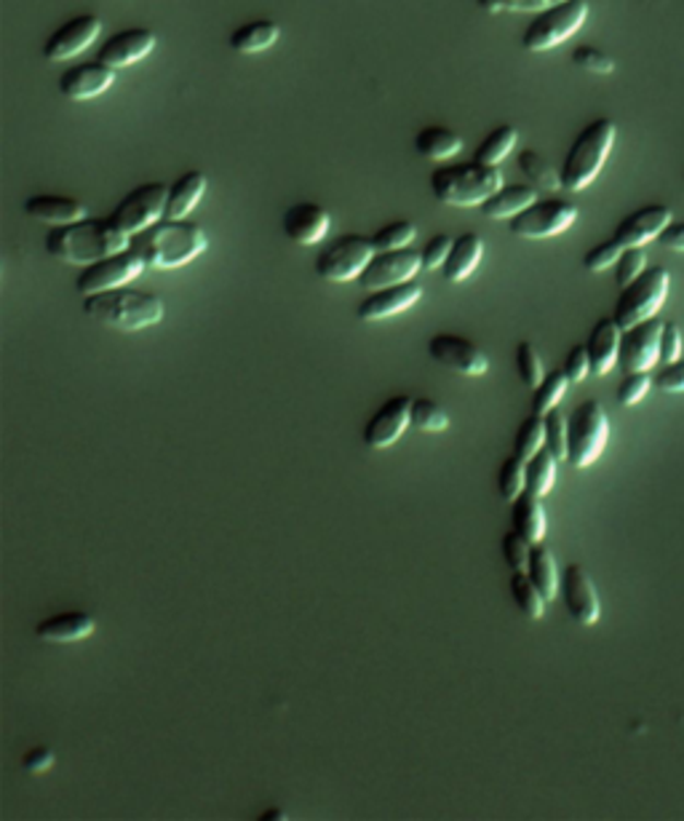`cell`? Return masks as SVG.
<instances>
[{
    "mask_svg": "<svg viewBox=\"0 0 684 821\" xmlns=\"http://www.w3.org/2000/svg\"><path fill=\"white\" fill-rule=\"evenodd\" d=\"M131 247V236L110 218H83L68 225H54L46 233V251L70 266H92Z\"/></svg>",
    "mask_w": 684,
    "mask_h": 821,
    "instance_id": "6da1fadb",
    "label": "cell"
},
{
    "mask_svg": "<svg viewBox=\"0 0 684 821\" xmlns=\"http://www.w3.org/2000/svg\"><path fill=\"white\" fill-rule=\"evenodd\" d=\"M209 247L203 227L193 220H158L142 233L131 236V249L148 262L150 268L172 271L193 262Z\"/></svg>",
    "mask_w": 684,
    "mask_h": 821,
    "instance_id": "7a4b0ae2",
    "label": "cell"
},
{
    "mask_svg": "<svg viewBox=\"0 0 684 821\" xmlns=\"http://www.w3.org/2000/svg\"><path fill=\"white\" fill-rule=\"evenodd\" d=\"M83 314L89 319L105 324V327L121 329V332H140V329L155 327V324L164 319L166 308L164 300L158 295L118 286V290L83 297Z\"/></svg>",
    "mask_w": 684,
    "mask_h": 821,
    "instance_id": "3957f363",
    "label": "cell"
},
{
    "mask_svg": "<svg viewBox=\"0 0 684 821\" xmlns=\"http://www.w3.org/2000/svg\"><path fill=\"white\" fill-rule=\"evenodd\" d=\"M428 188L434 199L447 207H482L490 196L503 188V172L497 166L463 161V164H444L431 172Z\"/></svg>",
    "mask_w": 684,
    "mask_h": 821,
    "instance_id": "277c9868",
    "label": "cell"
},
{
    "mask_svg": "<svg viewBox=\"0 0 684 821\" xmlns=\"http://www.w3.org/2000/svg\"><path fill=\"white\" fill-rule=\"evenodd\" d=\"M617 126L612 118H593L591 124L575 137L559 166L562 190L567 193H580L593 179L599 177L602 166L608 164L612 145H615Z\"/></svg>",
    "mask_w": 684,
    "mask_h": 821,
    "instance_id": "5b68a950",
    "label": "cell"
},
{
    "mask_svg": "<svg viewBox=\"0 0 684 821\" xmlns=\"http://www.w3.org/2000/svg\"><path fill=\"white\" fill-rule=\"evenodd\" d=\"M669 271L663 266H652L639 279L632 281V284L623 286L615 310H612V319L617 321V327L628 329L634 324L652 319L663 308L665 295H669Z\"/></svg>",
    "mask_w": 684,
    "mask_h": 821,
    "instance_id": "8992f818",
    "label": "cell"
},
{
    "mask_svg": "<svg viewBox=\"0 0 684 821\" xmlns=\"http://www.w3.org/2000/svg\"><path fill=\"white\" fill-rule=\"evenodd\" d=\"M569 455L567 460L575 469H588L597 464L610 439V423L602 404L597 399H586L569 412Z\"/></svg>",
    "mask_w": 684,
    "mask_h": 821,
    "instance_id": "52a82bcc",
    "label": "cell"
},
{
    "mask_svg": "<svg viewBox=\"0 0 684 821\" xmlns=\"http://www.w3.org/2000/svg\"><path fill=\"white\" fill-rule=\"evenodd\" d=\"M588 20L586 0H564V3L551 5L540 11L521 35V46L527 51H549L562 46L564 40L573 38Z\"/></svg>",
    "mask_w": 684,
    "mask_h": 821,
    "instance_id": "ba28073f",
    "label": "cell"
},
{
    "mask_svg": "<svg viewBox=\"0 0 684 821\" xmlns=\"http://www.w3.org/2000/svg\"><path fill=\"white\" fill-rule=\"evenodd\" d=\"M375 257V247H372V238L358 236V233H345V236L334 238L332 244L321 249V255L316 257L314 268L323 281H332V284H345V281H358V275L364 273V268L369 266V260Z\"/></svg>",
    "mask_w": 684,
    "mask_h": 821,
    "instance_id": "9c48e42d",
    "label": "cell"
},
{
    "mask_svg": "<svg viewBox=\"0 0 684 821\" xmlns=\"http://www.w3.org/2000/svg\"><path fill=\"white\" fill-rule=\"evenodd\" d=\"M166 201H169V185L145 183L121 199V203L113 209L110 220L121 227L126 236H137L145 227L164 220Z\"/></svg>",
    "mask_w": 684,
    "mask_h": 821,
    "instance_id": "30bf717a",
    "label": "cell"
},
{
    "mask_svg": "<svg viewBox=\"0 0 684 821\" xmlns=\"http://www.w3.org/2000/svg\"><path fill=\"white\" fill-rule=\"evenodd\" d=\"M145 268L148 262L129 247L118 251V255L105 257V260L92 262V266H83L81 275L75 279V290L78 295L83 297L99 295V292L107 290H118V286H126L129 281H134Z\"/></svg>",
    "mask_w": 684,
    "mask_h": 821,
    "instance_id": "8fae6325",
    "label": "cell"
},
{
    "mask_svg": "<svg viewBox=\"0 0 684 821\" xmlns=\"http://www.w3.org/2000/svg\"><path fill=\"white\" fill-rule=\"evenodd\" d=\"M578 220V207L567 199H538L524 212L508 220L511 233L519 238H554Z\"/></svg>",
    "mask_w": 684,
    "mask_h": 821,
    "instance_id": "7c38bea8",
    "label": "cell"
},
{
    "mask_svg": "<svg viewBox=\"0 0 684 821\" xmlns=\"http://www.w3.org/2000/svg\"><path fill=\"white\" fill-rule=\"evenodd\" d=\"M428 353L436 364H441V367L452 370V373L458 375L482 377L490 373L487 353L479 349L473 340L463 338V335H434V338L428 340Z\"/></svg>",
    "mask_w": 684,
    "mask_h": 821,
    "instance_id": "4fadbf2b",
    "label": "cell"
},
{
    "mask_svg": "<svg viewBox=\"0 0 684 821\" xmlns=\"http://www.w3.org/2000/svg\"><path fill=\"white\" fill-rule=\"evenodd\" d=\"M423 268V255L415 249H391V251H375L369 266L358 275V284L367 292L386 290V286L404 284L412 281Z\"/></svg>",
    "mask_w": 684,
    "mask_h": 821,
    "instance_id": "5bb4252c",
    "label": "cell"
},
{
    "mask_svg": "<svg viewBox=\"0 0 684 821\" xmlns=\"http://www.w3.org/2000/svg\"><path fill=\"white\" fill-rule=\"evenodd\" d=\"M665 321L652 319L634 324L623 329L621 340V367L626 373H650L660 362V338H663Z\"/></svg>",
    "mask_w": 684,
    "mask_h": 821,
    "instance_id": "9a60e30c",
    "label": "cell"
},
{
    "mask_svg": "<svg viewBox=\"0 0 684 821\" xmlns=\"http://www.w3.org/2000/svg\"><path fill=\"white\" fill-rule=\"evenodd\" d=\"M412 397H391L382 401L364 425V445L369 449H388L404 436V431L412 425Z\"/></svg>",
    "mask_w": 684,
    "mask_h": 821,
    "instance_id": "2e32d148",
    "label": "cell"
},
{
    "mask_svg": "<svg viewBox=\"0 0 684 821\" xmlns=\"http://www.w3.org/2000/svg\"><path fill=\"white\" fill-rule=\"evenodd\" d=\"M559 595L564 599V608L575 621L583 626H593L602 615V602H599L597 586H593L591 575L583 565H567L562 573V589Z\"/></svg>",
    "mask_w": 684,
    "mask_h": 821,
    "instance_id": "e0dca14e",
    "label": "cell"
},
{
    "mask_svg": "<svg viewBox=\"0 0 684 821\" xmlns=\"http://www.w3.org/2000/svg\"><path fill=\"white\" fill-rule=\"evenodd\" d=\"M102 22L94 14H81L73 16L70 22H64L62 27L54 30L51 38L44 44V57L49 62H68V59L78 57L81 51H86L94 40L99 38Z\"/></svg>",
    "mask_w": 684,
    "mask_h": 821,
    "instance_id": "ac0fdd59",
    "label": "cell"
},
{
    "mask_svg": "<svg viewBox=\"0 0 684 821\" xmlns=\"http://www.w3.org/2000/svg\"><path fill=\"white\" fill-rule=\"evenodd\" d=\"M155 40L158 38H155L153 30L148 27L121 30V33L110 35V38L99 46L97 59L113 70L131 68V64L142 62V59L155 49Z\"/></svg>",
    "mask_w": 684,
    "mask_h": 821,
    "instance_id": "d6986e66",
    "label": "cell"
},
{
    "mask_svg": "<svg viewBox=\"0 0 684 821\" xmlns=\"http://www.w3.org/2000/svg\"><path fill=\"white\" fill-rule=\"evenodd\" d=\"M329 225H332L329 212L321 203L314 201L294 203V207L286 209L284 220H281L284 236L290 238L292 244H299V247H314V244L323 242L329 233Z\"/></svg>",
    "mask_w": 684,
    "mask_h": 821,
    "instance_id": "ffe728a7",
    "label": "cell"
},
{
    "mask_svg": "<svg viewBox=\"0 0 684 821\" xmlns=\"http://www.w3.org/2000/svg\"><path fill=\"white\" fill-rule=\"evenodd\" d=\"M671 218H674V212L665 203H650V207H641L628 218H623L612 238H617L623 247H645L647 242H652L665 231Z\"/></svg>",
    "mask_w": 684,
    "mask_h": 821,
    "instance_id": "44dd1931",
    "label": "cell"
},
{
    "mask_svg": "<svg viewBox=\"0 0 684 821\" xmlns=\"http://www.w3.org/2000/svg\"><path fill=\"white\" fill-rule=\"evenodd\" d=\"M113 83H116V70L94 59V62H83L64 70L62 78H59V94L73 102L94 99L105 94Z\"/></svg>",
    "mask_w": 684,
    "mask_h": 821,
    "instance_id": "7402d4cb",
    "label": "cell"
},
{
    "mask_svg": "<svg viewBox=\"0 0 684 821\" xmlns=\"http://www.w3.org/2000/svg\"><path fill=\"white\" fill-rule=\"evenodd\" d=\"M423 297V286L417 281H404V284L386 286V290L369 292L367 297L358 303L356 316L364 321H382L388 316L401 314V310L412 308L417 300Z\"/></svg>",
    "mask_w": 684,
    "mask_h": 821,
    "instance_id": "603a6c76",
    "label": "cell"
},
{
    "mask_svg": "<svg viewBox=\"0 0 684 821\" xmlns=\"http://www.w3.org/2000/svg\"><path fill=\"white\" fill-rule=\"evenodd\" d=\"M621 340L623 329L612 316H604L593 324L591 335H588V356H591V373L608 375L617 362H621Z\"/></svg>",
    "mask_w": 684,
    "mask_h": 821,
    "instance_id": "cb8c5ba5",
    "label": "cell"
},
{
    "mask_svg": "<svg viewBox=\"0 0 684 821\" xmlns=\"http://www.w3.org/2000/svg\"><path fill=\"white\" fill-rule=\"evenodd\" d=\"M22 209H25L27 218L38 220V223H46L51 227L75 223V220H83L89 214L86 203L70 199V196H54V193L30 196V199L22 203Z\"/></svg>",
    "mask_w": 684,
    "mask_h": 821,
    "instance_id": "d4e9b609",
    "label": "cell"
},
{
    "mask_svg": "<svg viewBox=\"0 0 684 821\" xmlns=\"http://www.w3.org/2000/svg\"><path fill=\"white\" fill-rule=\"evenodd\" d=\"M94 629H97L94 615L81 613V610H68V613H57L40 621L38 626H35V634H38L40 640H46V643L64 645L92 637Z\"/></svg>",
    "mask_w": 684,
    "mask_h": 821,
    "instance_id": "484cf974",
    "label": "cell"
},
{
    "mask_svg": "<svg viewBox=\"0 0 684 821\" xmlns=\"http://www.w3.org/2000/svg\"><path fill=\"white\" fill-rule=\"evenodd\" d=\"M538 201V188L535 185H503L495 196H490L487 201L482 203V214L490 220H514L516 214L524 212L527 207Z\"/></svg>",
    "mask_w": 684,
    "mask_h": 821,
    "instance_id": "4316f807",
    "label": "cell"
},
{
    "mask_svg": "<svg viewBox=\"0 0 684 821\" xmlns=\"http://www.w3.org/2000/svg\"><path fill=\"white\" fill-rule=\"evenodd\" d=\"M482 257H484L482 238H479L476 233H460V236L455 238L452 251H449L447 262H444V268H441L444 279L452 281V284H460V281H465L468 275L476 271Z\"/></svg>",
    "mask_w": 684,
    "mask_h": 821,
    "instance_id": "83f0119b",
    "label": "cell"
},
{
    "mask_svg": "<svg viewBox=\"0 0 684 821\" xmlns=\"http://www.w3.org/2000/svg\"><path fill=\"white\" fill-rule=\"evenodd\" d=\"M207 175L203 172H185L177 177L169 188V201H166V220H185L198 207V201L207 193Z\"/></svg>",
    "mask_w": 684,
    "mask_h": 821,
    "instance_id": "f1b7e54d",
    "label": "cell"
},
{
    "mask_svg": "<svg viewBox=\"0 0 684 821\" xmlns=\"http://www.w3.org/2000/svg\"><path fill=\"white\" fill-rule=\"evenodd\" d=\"M545 527H549V519H545L543 503L530 490H524L511 503V530L524 536L530 543H543Z\"/></svg>",
    "mask_w": 684,
    "mask_h": 821,
    "instance_id": "f546056e",
    "label": "cell"
},
{
    "mask_svg": "<svg viewBox=\"0 0 684 821\" xmlns=\"http://www.w3.org/2000/svg\"><path fill=\"white\" fill-rule=\"evenodd\" d=\"M415 150L428 161H449L463 150V137L444 126H425L417 131Z\"/></svg>",
    "mask_w": 684,
    "mask_h": 821,
    "instance_id": "4dcf8cb0",
    "label": "cell"
},
{
    "mask_svg": "<svg viewBox=\"0 0 684 821\" xmlns=\"http://www.w3.org/2000/svg\"><path fill=\"white\" fill-rule=\"evenodd\" d=\"M281 27L270 20H255L236 27L231 35V49L238 54H260L279 44Z\"/></svg>",
    "mask_w": 684,
    "mask_h": 821,
    "instance_id": "1f68e13d",
    "label": "cell"
},
{
    "mask_svg": "<svg viewBox=\"0 0 684 821\" xmlns=\"http://www.w3.org/2000/svg\"><path fill=\"white\" fill-rule=\"evenodd\" d=\"M527 573H530V578L535 580V586L543 591V597L549 599V602L551 599H556V595H559V589H562V573H559V567H556L554 551H551L549 547H543V543H535V547H532Z\"/></svg>",
    "mask_w": 684,
    "mask_h": 821,
    "instance_id": "d6a6232c",
    "label": "cell"
},
{
    "mask_svg": "<svg viewBox=\"0 0 684 821\" xmlns=\"http://www.w3.org/2000/svg\"><path fill=\"white\" fill-rule=\"evenodd\" d=\"M516 164H519V169L524 172V177L530 179V185H535V188L543 190V193H556V190H562L559 172H556L554 166H551V161L545 159V155H540L535 148L521 150Z\"/></svg>",
    "mask_w": 684,
    "mask_h": 821,
    "instance_id": "836d02e7",
    "label": "cell"
},
{
    "mask_svg": "<svg viewBox=\"0 0 684 821\" xmlns=\"http://www.w3.org/2000/svg\"><path fill=\"white\" fill-rule=\"evenodd\" d=\"M508 589H511V597L516 602V608L527 615L530 621H540L545 615V602L549 599L543 597V591L538 589L535 580L530 578L527 571H511V580H508Z\"/></svg>",
    "mask_w": 684,
    "mask_h": 821,
    "instance_id": "e575fe53",
    "label": "cell"
},
{
    "mask_svg": "<svg viewBox=\"0 0 684 821\" xmlns=\"http://www.w3.org/2000/svg\"><path fill=\"white\" fill-rule=\"evenodd\" d=\"M516 142H519V131H516L514 126H508V124L497 126L492 134L484 137L482 145L476 148V155H473V161H479V164L497 166L500 161H506L508 155H511Z\"/></svg>",
    "mask_w": 684,
    "mask_h": 821,
    "instance_id": "d590c367",
    "label": "cell"
},
{
    "mask_svg": "<svg viewBox=\"0 0 684 821\" xmlns=\"http://www.w3.org/2000/svg\"><path fill=\"white\" fill-rule=\"evenodd\" d=\"M556 464H559V460H556L554 455H551V449L545 447L527 460V490H530L532 495L543 499V495L551 493V488H554L556 482Z\"/></svg>",
    "mask_w": 684,
    "mask_h": 821,
    "instance_id": "8d00e7d4",
    "label": "cell"
},
{
    "mask_svg": "<svg viewBox=\"0 0 684 821\" xmlns=\"http://www.w3.org/2000/svg\"><path fill=\"white\" fill-rule=\"evenodd\" d=\"M567 373H564V370H551V373L543 377V383L535 388V394H532V412H535V415H549L551 410H556L562 397L567 394Z\"/></svg>",
    "mask_w": 684,
    "mask_h": 821,
    "instance_id": "74e56055",
    "label": "cell"
},
{
    "mask_svg": "<svg viewBox=\"0 0 684 821\" xmlns=\"http://www.w3.org/2000/svg\"><path fill=\"white\" fill-rule=\"evenodd\" d=\"M545 447V418L532 412L530 418H524L514 436V455H519L521 460H530L532 455L540 453Z\"/></svg>",
    "mask_w": 684,
    "mask_h": 821,
    "instance_id": "f35d334b",
    "label": "cell"
},
{
    "mask_svg": "<svg viewBox=\"0 0 684 821\" xmlns=\"http://www.w3.org/2000/svg\"><path fill=\"white\" fill-rule=\"evenodd\" d=\"M527 490V460H521L519 455L503 460L500 471H497V493L503 501L514 503L521 493Z\"/></svg>",
    "mask_w": 684,
    "mask_h": 821,
    "instance_id": "ab89813d",
    "label": "cell"
},
{
    "mask_svg": "<svg viewBox=\"0 0 684 821\" xmlns=\"http://www.w3.org/2000/svg\"><path fill=\"white\" fill-rule=\"evenodd\" d=\"M417 236V227L410 220H396V223L382 225L380 231L372 233V247L375 251H391V249H406Z\"/></svg>",
    "mask_w": 684,
    "mask_h": 821,
    "instance_id": "60d3db41",
    "label": "cell"
},
{
    "mask_svg": "<svg viewBox=\"0 0 684 821\" xmlns=\"http://www.w3.org/2000/svg\"><path fill=\"white\" fill-rule=\"evenodd\" d=\"M412 429L417 431H431V434H439V431L449 429V415L447 410L434 399H415L412 401Z\"/></svg>",
    "mask_w": 684,
    "mask_h": 821,
    "instance_id": "b9f144b4",
    "label": "cell"
},
{
    "mask_svg": "<svg viewBox=\"0 0 684 821\" xmlns=\"http://www.w3.org/2000/svg\"><path fill=\"white\" fill-rule=\"evenodd\" d=\"M514 362H516V373H519L521 383H524L527 388H535L543 383V362H540V353L535 351V345L530 343V340H521L519 345H516V353H514Z\"/></svg>",
    "mask_w": 684,
    "mask_h": 821,
    "instance_id": "7bdbcfd3",
    "label": "cell"
},
{
    "mask_svg": "<svg viewBox=\"0 0 684 821\" xmlns=\"http://www.w3.org/2000/svg\"><path fill=\"white\" fill-rule=\"evenodd\" d=\"M545 418V449H551L556 460H567L569 455V425L567 415L556 407Z\"/></svg>",
    "mask_w": 684,
    "mask_h": 821,
    "instance_id": "ee69618b",
    "label": "cell"
},
{
    "mask_svg": "<svg viewBox=\"0 0 684 821\" xmlns=\"http://www.w3.org/2000/svg\"><path fill=\"white\" fill-rule=\"evenodd\" d=\"M645 271H647L645 247H626L615 262V284L623 290V286L632 284V281L639 279Z\"/></svg>",
    "mask_w": 684,
    "mask_h": 821,
    "instance_id": "f6af8a7d",
    "label": "cell"
},
{
    "mask_svg": "<svg viewBox=\"0 0 684 821\" xmlns=\"http://www.w3.org/2000/svg\"><path fill=\"white\" fill-rule=\"evenodd\" d=\"M479 9L487 11V14H540V11L551 9V5L564 3V0H476Z\"/></svg>",
    "mask_w": 684,
    "mask_h": 821,
    "instance_id": "bcb514c9",
    "label": "cell"
},
{
    "mask_svg": "<svg viewBox=\"0 0 684 821\" xmlns=\"http://www.w3.org/2000/svg\"><path fill=\"white\" fill-rule=\"evenodd\" d=\"M623 244L617 242V238H610V242H602L597 244V247H591L583 255V268L591 273H602L608 271V268H612L617 262V257L623 255Z\"/></svg>",
    "mask_w": 684,
    "mask_h": 821,
    "instance_id": "7dc6e473",
    "label": "cell"
},
{
    "mask_svg": "<svg viewBox=\"0 0 684 821\" xmlns=\"http://www.w3.org/2000/svg\"><path fill=\"white\" fill-rule=\"evenodd\" d=\"M532 547H535V543H530L516 530L506 532V536H503V560H506V565L511 567V571H527Z\"/></svg>",
    "mask_w": 684,
    "mask_h": 821,
    "instance_id": "c3c4849f",
    "label": "cell"
},
{
    "mask_svg": "<svg viewBox=\"0 0 684 821\" xmlns=\"http://www.w3.org/2000/svg\"><path fill=\"white\" fill-rule=\"evenodd\" d=\"M650 386H652L650 373H626V377L621 380V386H617V401H621L623 407L639 404V401L647 397V391H650Z\"/></svg>",
    "mask_w": 684,
    "mask_h": 821,
    "instance_id": "681fc988",
    "label": "cell"
},
{
    "mask_svg": "<svg viewBox=\"0 0 684 821\" xmlns=\"http://www.w3.org/2000/svg\"><path fill=\"white\" fill-rule=\"evenodd\" d=\"M573 64H578L580 70H588V73L597 75H610L612 70H615L612 57L599 51L597 46H578V49L573 51Z\"/></svg>",
    "mask_w": 684,
    "mask_h": 821,
    "instance_id": "f907efd6",
    "label": "cell"
},
{
    "mask_svg": "<svg viewBox=\"0 0 684 821\" xmlns=\"http://www.w3.org/2000/svg\"><path fill=\"white\" fill-rule=\"evenodd\" d=\"M452 244H455V238L447 236V233H436L434 238H428V244H425L423 251H420V255H423V268H428V271L444 268L449 251H452Z\"/></svg>",
    "mask_w": 684,
    "mask_h": 821,
    "instance_id": "816d5d0a",
    "label": "cell"
},
{
    "mask_svg": "<svg viewBox=\"0 0 684 821\" xmlns=\"http://www.w3.org/2000/svg\"><path fill=\"white\" fill-rule=\"evenodd\" d=\"M682 356V329L680 324L665 321L663 338H660V364H674Z\"/></svg>",
    "mask_w": 684,
    "mask_h": 821,
    "instance_id": "f5cc1de1",
    "label": "cell"
},
{
    "mask_svg": "<svg viewBox=\"0 0 684 821\" xmlns=\"http://www.w3.org/2000/svg\"><path fill=\"white\" fill-rule=\"evenodd\" d=\"M564 373H567L569 383H580L586 380L588 373H591V356H588V349L586 345H573L567 353V359H564Z\"/></svg>",
    "mask_w": 684,
    "mask_h": 821,
    "instance_id": "db71d44e",
    "label": "cell"
},
{
    "mask_svg": "<svg viewBox=\"0 0 684 821\" xmlns=\"http://www.w3.org/2000/svg\"><path fill=\"white\" fill-rule=\"evenodd\" d=\"M652 386L665 394H684V359L674 364H665V367L652 377Z\"/></svg>",
    "mask_w": 684,
    "mask_h": 821,
    "instance_id": "11a10c76",
    "label": "cell"
},
{
    "mask_svg": "<svg viewBox=\"0 0 684 821\" xmlns=\"http://www.w3.org/2000/svg\"><path fill=\"white\" fill-rule=\"evenodd\" d=\"M54 763H57V754H54L51 747L30 749V752L25 754V760H22V765H25L27 773H46V771H51Z\"/></svg>",
    "mask_w": 684,
    "mask_h": 821,
    "instance_id": "9f6ffc18",
    "label": "cell"
},
{
    "mask_svg": "<svg viewBox=\"0 0 684 821\" xmlns=\"http://www.w3.org/2000/svg\"><path fill=\"white\" fill-rule=\"evenodd\" d=\"M658 242L671 251H684V223H669L665 231L660 233Z\"/></svg>",
    "mask_w": 684,
    "mask_h": 821,
    "instance_id": "6f0895ef",
    "label": "cell"
},
{
    "mask_svg": "<svg viewBox=\"0 0 684 821\" xmlns=\"http://www.w3.org/2000/svg\"><path fill=\"white\" fill-rule=\"evenodd\" d=\"M262 821H275V819H286V813L284 811H281V808H270V811H266V813H262V817H260Z\"/></svg>",
    "mask_w": 684,
    "mask_h": 821,
    "instance_id": "680465c9",
    "label": "cell"
}]
</instances>
